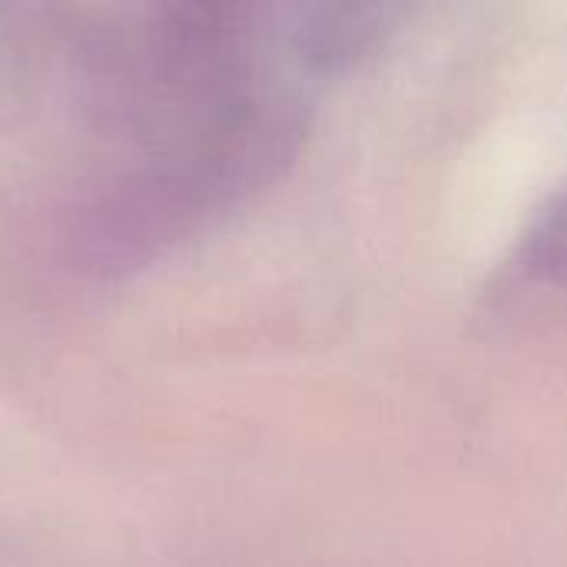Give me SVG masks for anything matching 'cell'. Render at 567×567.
<instances>
[{"label":"cell","instance_id":"cell-1","mask_svg":"<svg viewBox=\"0 0 567 567\" xmlns=\"http://www.w3.org/2000/svg\"><path fill=\"white\" fill-rule=\"evenodd\" d=\"M528 266L545 279L567 282V193L561 196V203L545 216L538 236L532 239Z\"/></svg>","mask_w":567,"mask_h":567}]
</instances>
